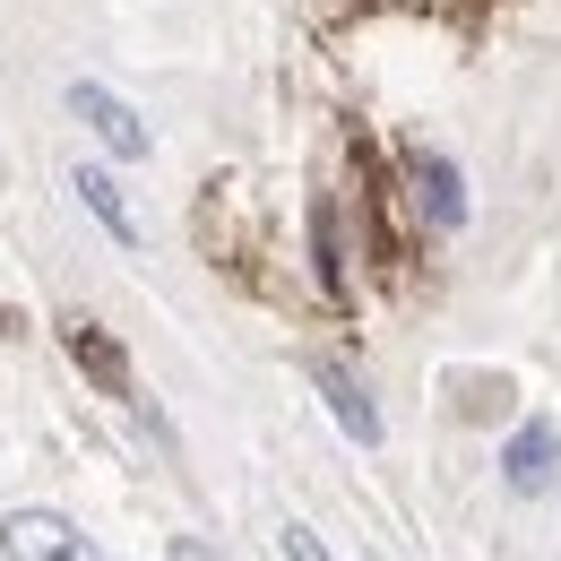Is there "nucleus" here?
I'll list each match as a JSON object with an SVG mask.
<instances>
[{"mask_svg": "<svg viewBox=\"0 0 561 561\" xmlns=\"http://www.w3.org/2000/svg\"><path fill=\"white\" fill-rule=\"evenodd\" d=\"M0 553L9 561H95V545L78 536L61 510H9L0 518Z\"/></svg>", "mask_w": 561, "mask_h": 561, "instance_id": "obj_2", "label": "nucleus"}, {"mask_svg": "<svg viewBox=\"0 0 561 561\" xmlns=\"http://www.w3.org/2000/svg\"><path fill=\"white\" fill-rule=\"evenodd\" d=\"M70 354L95 371V380H104V389H113V398H130V363H122V346H113V337H95L87 320H70Z\"/></svg>", "mask_w": 561, "mask_h": 561, "instance_id": "obj_7", "label": "nucleus"}, {"mask_svg": "<svg viewBox=\"0 0 561 561\" xmlns=\"http://www.w3.org/2000/svg\"><path fill=\"white\" fill-rule=\"evenodd\" d=\"M70 113L87 122V130H95V139H104V156H122V164H139V156H156V130H147V122L130 113V104H122V95H113V87H95V78H78V87H70Z\"/></svg>", "mask_w": 561, "mask_h": 561, "instance_id": "obj_1", "label": "nucleus"}, {"mask_svg": "<svg viewBox=\"0 0 561 561\" xmlns=\"http://www.w3.org/2000/svg\"><path fill=\"white\" fill-rule=\"evenodd\" d=\"M173 561H225V553H216L208 536H173Z\"/></svg>", "mask_w": 561, "mask_h": 561, "instance_id": "obj_9", "label": "nucleus"}, {"mask_svg": "<svg viewBox=\"0 0 561 561\" xmlns=\"http://www.w3.org/2000/svg\"><path fill=\"white\" fill-rule=\"evenodd\" d=\"M501 476H510V492H518V501H545V492L561 484V432H553V415H527L518 432H510Z\"/></svg>", "mask_w": 561, "mask_h": 561, "instance_id": "obj_3", "label": "nucleus"}, {"mask_svg": "<svg viewBox=\"0 0 561 561\" xmlns=\"http://www.w3.org/2000/svg\"><path fill=\"white\" fill-rule=\"evenodd\" d=\"M70 191H78V208L95 216V225H104V233H113L122 251H139V216H130V199H122V182H113L104 164H78V173H70Z\"/></svg>", "mask_w": 561, "mask_h": 561, "instance_id": "obj_6", "label": "nucleus"}, {"mask_svg": "<svg viewBox=\"0 0 561 561\" xmlns=\"http://www.w3.org/2000/svg\"><path fill=\"white\" fill-rule=\"evenodd\" d=\"M407 182H415V208L432 216V225H449V233L467 225V173H458L449 156L415 147V156H407Z\"/></svg>", "mask_w": 561, "mask_h": 561, "instance_id": "obj_4", "label": "nucleus"}, {"mask_svg": "<svg viewBox=\"0 0 561 561\" xmlns=\"http://www.w3.org/2000/svg\"><path fill=\"white\" fill-rule=\"evenodd\" d=\"M277 561H337L311 527H277Z\"/></svg>", "mask_w": 561, "mask_h": 561, "instance_id": "obj_8", "label": "nucleus"}, {"mask_svg": "<svg viewBox=\"0 0 561 561\" xmlns=\"http://www.w3.org/2000/svg\"><path fill=\"white\" fill-rule=\"evenodd\" d=\"M371 561H380V553H371Z\"/></svg>", "mask_w": 561, "mask_h": 561, "instance_id": "obj_10", "label": "nucleus"}, {"mask_svg": "<svg viewBox=\"0 0 561 561\" xmlns=\"http://www.w3.org/2000/svg\"><path fill=\"white\" fill-rule=\"evenodd\" d=\"M311 389L329 398V415L346 423V440H363V449H380V407H371V389L354 380L346 363H311Z\"/></svg>", "mask_w": 561, "mask_h": 561, "instance_id": "obj_5", "label": "nucleus"}]
</instances>
